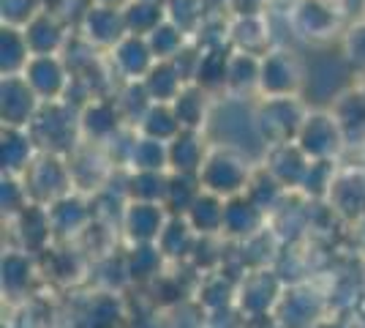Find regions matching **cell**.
<instances>
[{
	"label": "cell",
	"instance_id": "13",
	"mask_svg": "<svg viewBox=\"0 0 365 328\" xmlns=\"http://www.w3.org/2000/svg\"><path fill=\"white\" fill-rule=\"evenodd\" d=\"M322 314L324 301L311 293V287H292L278 301L273 320L278 328H314L322 323Z\"/></svg>",
	"mask_w": 365,
	"mask_h": 328
},
{
	"label": "cell",
	"instance_id": "10",
	"mask_svg": "<svg viewBox=\"0 0 365 328\" xmlns=\"http://www.w3.org/2000/svg\"><path fill=\"white\" fill-rule=\"evenodd\" d=\"M344 14L335 0H294L292 6V28L308 41H322L335 36Z\"/></svg>",
	"mask_w": 365,
	"mask_h": 328
},
{
	"label": "cell",
	"instance_id": "20",
	"mask_svg": "<svg viewBox=\"0 0 365 328\" xmlns=\"http://www.w3.org/2000/svg\"><path fill=\"white\" fill-rule=\"evenodd\" d=\"M229 47L251 55L270 52V25L264 14H235L229 22Z\"/></svg>",
	"mask_w": 365,
	"mask_h": 328
},
{
	"label": "cell",
	"instance_id": "34",
	"mask_svg": "<svg viewBox=\"0 0 365 328\" xmlns=\"http://www.w3.org/2000/svg\"><path fill=\"white\" fill-rule=\"evenodd\" d=\"M0 41H3V77L22 74L33 58L25 31L14 28V25H3V39Z\"/></svg>",
	"mask_w": 365,
	"mask_h": 328
},
{
	"label": "cell",
	"instance_id": "33",
	"mask_svg": "<svg viewBox=\"0 0 365 328\" xmlns=\"http://www.w3.org/2000/svg\"><path fill=\"white\" fill-rule=\"evenodd\" d=\"M202 194L199 175H185V172H169L167 194H164V208L172 217H185L188 208L197 203Z\"/></svg>",
	"mask_w": 365,
	"mask_h": 328
},
{
	"label": "cell",
	"instance_id": "37",
	"mask_svg": "<svg viewBox=\"0 0 365 328\" xmlns=\"http://www.w3.org/2000/svg\"><path fill=\"white\" fill-rule=\"evenodd\" d=\"M148 44H150L155 61H175L182 49L191 44V36L178 28L172 19L161 22L155 31L148 36Z\"/></svg>",
	"mask_w": 365,
	"mask_h": 328
},
{
	"label": "cell",
	"instance_id": "8",
	"mask_svg": "<svg viewBox=\"0 0 365 328\" xmlns=\"http://www.w3.org/2000/svg\"><path fill=\"white\" fill-rule=\"evenodd\" d=\"M79 126H82V140L107 148L128 124L112 96H98L79 109Z\"/></svg>",
	"mask_w": 365,
	"mask_h": 328
},
{
	"label": "cell",
	"instance_id": "12",
	"mask_svg": "<svg viewBox=\"0 0 365 328\" xmlns=\"http://www.w3.org/2000/svg\"><path fill=\"white\" fill-rule=\"evenodd\" d=\"M169 217L172 214L161 203L128 200L125 211H123L120 227L131 244H158V238L164 233Z\"/></svg>",
	"mask_w": 365,
	"mask_h": 328
},
{
	"label": "cell",
	"instance_id": "43",
	"mask_svg": "<svg viewBox=\"0 0 365 328\" xmlns=\"http://www.w3.org/2000/svg\"><path fill=\"white\" fill-rule=\"evenodd\" d=\"M314 328H341V326H330V323H319V326H314Z\"/></svg>",
	"mask_w": 365,
	"mask_h": 328
},
{
	"label": "cell",
	"instance_id": "29",
	"mask_svg": "<svg viewBox=\"0 0 365 328\" xmlns=\"http://www.w3.org/2000/svg\"><path fill=\"white\" fill-rule=\"evenodd\" d=\"M224 214H227V200L202 189V194L197 197V203L188 208L185 219L199 235H221Z\"/></svg>",
	"mask_w": 365,
	"mask_h": 328
},
{
	"label": "cell",
	"instance_id": "11",
	"mask_svg": "<svg viewBox=\"0 0 365 328\" xmlns=\"http://www.w3.org/2000/svg\"><path fill=\"white\" fill-rule=\"evenodd\" d=\"M22 77L41 101H63L71 85V71L61 55H33Z\"/></svg>",
	"mask_w": 365,
	"mask_h": 328
},
{
	"label": "cell",
	"instance_id": "44",
	"mask_svg": "<svg viewBox=\"0 0 365 328\" xmlns=\"http://www.w3.org/2000/svg\"><path fill=\"white\" fill-rule=\"evenodd\" d=\"M360 88H363V91H365V74H363V82H360Z\"/></svg>",
	"mask_w": 365,
	"mask_h": 328
},
{
	"label": "cell",
	"instance_id": "32",
	"mask_svg": "<svg viewBox=\"0 0 365 328\" xmlns=\"http://www.w3.org/2000/svg\"><path fill=\"white\" fill-rule=\"evenodd\" d=\"M33 279H36V266L25 249H14L3 257V290L11 298L31 293Z\"/></svg>",
	"mask_w": 365,
	"mask_h": 328
},
{
	"label": "cell",
	"instance_id": "25",
	"mask_svg": "<svg viewBox=\"0 0 365 328\" xmlns=\"http://www.w3.org/2000/svg\"><path fill=\"white\" fill-rule=\"evenodd\" d=\"M172 109H175V115H178L182 129L202 131L207 126V121H210L213 104H210V94L205 88H199L197 82H188L178 94V99L172 101Z\"/></svg>",
	"mask_w": 365,
	"mask_h": 328
},
{
	"label": "cell",
	"instance_id": "5",
	"mask_svg": "<svg viewBox=\"0 0 365 328\" xmlns=\"http://www.w3.org/2000/svg\"><path fill=\"white\" fill-rule=\"evenodd\" d=\"M281 296H284V290H281V279L275 277V271L254 268L237 287V309L243 312L245 320L270 317Z\"/></svg>",
	"mask_w": 365,
	"mask_h": 328
},
{
	"label": "cell",
	"instance_id": "36",
	"mask_svg": "<svg viewBox=\"0 0 365 328\" xmlns=\"http://www.w3.org/2000/svg\"><path fill=\"white\" fill-rule=\"evenodd\" d=\"M137 131L145 134V137H153V140L172 142L182 131V126L178 121L172 104H153L148 109V115L137 124Z\"/></svg>",
	"mask_w": 365,
	"mask_h": 328
},
{
	"label": "cell",
	"instance_id": "18",
	"mask_svg": "<svg viewBox=\"0 0 365 328\" xmlns=\"http://www.w3.org/2000/svg\"><path fill=\"white\" fill-rule=\"evenodd\" d=\"M327 203L338 217L360 222L365 217V170H338Z\"/></svg>",
	"mask_w": 365,
	"mask_h": 328
},
{
	"label": "cell",
	"instance_id": "4",
	"mask_svg": "<svg viewBox=\"0 0 365 328\" xmlns=\"http://www.w3.org/2000/svg\"><path fill=\"white\" fill-rule=\"evenodd\" d=\"M22 184L31 194V203L52 205L66 194L74 192V181H71V170H68V159L58 156V154H38L31 161V167L25 170Z\"/></svg>",
	"mask_w": 365,
	"mask_h": 328
},
{
	"label": "cell",
	"instance_id": "38",
	"mask_svg": "<svg viewBox=\"0 0 365 328\" xmlns=\"http://www.w3.org/2000/svg\"><path fill=\"white\" fill-rule=\"evenodd\" d=\"M335 175H338L335 159H311V167L305 172L300 192H303L308 200H327Z\"/></svg>",
	"mask_w": 365,
	"mask_h": 328
},
{
	"label": "cell",
	"instance_id": "39",
	"mask_svg": "<svg viewBox=\"0 0 365 328\" xmlns=\"http://www.w3.org/2000/svg\"><path fill=\"white\" fill-rule=\"evenodd\" d=\"M44 11V0H3V25L28 28Z\"/></svg>",
	"mask_w": 365,
	"mask_h": 328
},
{
	"label": "cell",
	"instance_id": "17",
	"mask_svg": "<svg viewBox=\"0 0 365 328\" xmlns=\"http://www.w3.org/2000/svg\"><path fill=\"white\" fill-rule=\"evenodd\" d=\"M264 167L273 172L281 181V187L287 189H300L311 159L305 156V151L297 142H281V145H270L264 148Z\"/></svg>",
	"mask_w": 365,
	"mask_h": 328
},
{
	"label": "cell",
	"instance_id": "22",
	"mask_svg": "<svg viewBox=\"0 0 365 328\" xmlns=\"http://www.w3.org/2000/svg\"><path fill=\"white\" fill-rule=\"evenodd\" d=\"M207 154H210V148L205 142V134L194 131V129H182L180 134L169 142V170L199 175Z\"/></svg>",
	"mask_w": 365,
	"mask_h": 328
},
{
	"label": "cell",
	"instance_id": "2",
	"mask_svg": "<svg viewBox=\"0 0 365 328\" xmlns=\"http://www.w3.org/2000/svg\"><path fill=\"white\" fill-rule=\"evenodd\" d=\"M251 172H254V167L248 164V159L237 148L213 145L207 159H205V164H202V170H199V184H202L205 192L229 200V197L245 194Z\"/></svg>",
	"mask_w": 365,
	"mask_h": 328
},
{
	"label": "cell",
	"instance_id": "3",
	"mask_svg": "<svg viewBox=\"0 0 365 328\" xmlns=\"http://www.w3.org/2000/svg\"><path fill=\"white\" fill-rule=\"evenodd\" d=\"M308 109L300 104L297 96H262L254 118H257V131L262 137V145H281V142H294Z\"/></svg>",
	"mask_w": 365,
	"mask_h": 328
},
{
	"label": "cell",
	"instance_id": "14",
	"mask_svg": "<svg viewBox=\"0 0 365 328\" xmlns=\"http://www.w3.org/2000/svg\"><path fill=\"white\" fill-rule=\"evenodd\" d=\"M107 61L123 82H139V79L150 74V69L155 66V55H153L145 36H131L128 33L118 47L109 49Z\"/></svg>",
	"mask_w": 365,
	"mask_h": 328
},
{
	"label": "cell",
	"instance_id": "15",
	"mask_svg": "<svg viewBox=\"0 0 365 328\" xmlns=\"http://www.w3.org/2000/svg\"><path fill=\"white\" fill-rule=\"evenodd\" d=\"M41 104L44 101L36 96V91L22 74L3 77V126L28 129Z\"/></svg>",
	"mask_w": 365,
	"mask_h": 328
},
{
	"label": "cell",
	"instance_id": "24",
	"mask_svg": "<svg viewBox=\"0 0 365 328\" xmlns=\"http://www.w3.org/2000/svg\"><path fill=\"white\" fill-rule=\"evenodd\" d=\"M259 77H262V58L251 52L232 49L227 71V94L232 99H245L251 94H259Z\"/></svg>",
	"mask_w": 365,
	"mask_h": 328
},
{
	"label": "cell",
	"instance_id": "35",
	"mask_svg": "<svg viewBox=\"0 0 365 328\" xmlns=\"http://www.w3.org/2000/svg\"><path fill=\"white\" fill-rule=\"evenodd\" d=\"M128 167L131 170H169V142L153 140L137 131L131 154H128Z\"/></svg>",
	"mask_w": 365,
	"mask_h": 328
},
{
	"label": "cell",
	"instance_id": "40",
	"mask_svg": "<svg viewBox=\"0 0 365 328\" xmlns=\"http://www.w3.org/2000/svg\"><path fill=\"white\" fill-rule=\"evenodd\" d=\"M344 52L346 61L365 74V19H357L344 36Z\"/></svg>",
	"mask_w": 365,
	"mask_h": 328
},
{
	"label": "cell",
	"instance_id": "30",
	"mask_svg": "<svg viewBox=\"0 0 365 328\" xmlns=\"http://www.w3.org/2000/svg\"><path fill=\"white\" fill-rule=\"evenodd\" d=\"M125 31L131 36H150L161 22H167V6L161 0H128L123 6Z\"/></svg>",
	"mask_w": 365,
	"mask_h": 328
},
{
	"label": "cell",
	"instance_id": "23",
	"mask_svg": "<svg viewBox=\"0 0 365 328\" xmlns=\"http://www.w3.org/2000/svg\"><path fill=\"white\" fill-rule=\"evenodd\" d=\"M22 31H25L33 55H63V49L68 44V33L63 28L61 16L52 11H41Z\"/></svg>",
	"mask_w": 365,
	"mask_h": 328
},
{
	"label": "cell",
	"instance_id": "7",
	"mask_svg": "<svg viewBox=\"0 0 365 328\" xmlns=\"http://www.w3.org/2000/svg\"><path fill=\"white\" fill-rule=\"evenodd\" d=\"M303 85V66L289 49H270L262 55V77L259 94L262 96H297Z\"/></svg>",
	"mask_w": 365,
	"mask_h": 328
},
{
	"label": "cell",
	"instance_id": "28",
	"mask_svg": "<svg viewBox=\"0 0 365 328\" xmlns=\"http://www.w3.org/2000/svg\"><path fill=\"white\" fill-rule=\"evenodd\" d=\"M148 94L155 104H172L178 94L188 85V79L182 77V71L178 69L175 61H155V66L150 69V74L142 79Z\"/></svg>",
	"mask_w": 365,
	"mask_h": 328
},
{
	"label": "cell",
	"instance_id": "19",
	"mask_svg": "<svg viewBox=\"0 0 365 328\" xmlns=\"http://www.w3.org/2000/svg\"><path fill=\"white\" fill-rule=\"evenodd\" d=\"M49 208V222H52V233L61 241H71L88 230V224L93 222V208L79 194H66L61 200H55Z\"/></svg>",
	"mask_w": 365,
	"mask_h": 328
},
{
	"label": "cell",
	"instance_id": "6",
	"mask_svg": "<svg viewBox=\"0 0 365 328\" xmlns=\"http://www.w3.org/2000/svg\"><path fill=\"white\" fill-rule=\"evenodd\" d=\"M294 142L303 148L308 159H338V154L346 148L344 131L335 121V115L322 112V109L305 115L303 129Z\"/></svg>",
	"mask_w": 365,
	"mask_h": 328
},
{
	"label": "cell",
	"instance_id": "26",
	"mask_svg": "<svg viewBox=\"0 0 365 328\" xmlns=\"http://www.w3.org/2000/svg\"><path fill=\"white\" fill-rule=\"evenodd\" d=\"M38 145L31 137L28 129H16V126H3V175H25L31 167L33 151Z\"/></svg>",
	"mask_w": 365,
	"mask_h": 328
},
{
	"label": "cell",
	"instance_id": "16",
	"mask_svg": "<svg viewBox=\"0 0 365 328\" xmlns=\"http://www.w3.org/2000/svg\"><path fill=\"white\" fill-rule=\"evenodd\" d=\"M267 219H270L267 211H262L248 194L229 197L221 235H227L232 241H248V238L259 235L262 230H267Z\"/></svg>",
	"mask_w": 365,
	"mask_h": 328
},
{
	"label": "cell",
	"instance_id": "42",
	"mask_svg": "<svg viewBox=\"0 0 365 328\" xmlns=\"http://www.w3.org/2000/svg\"><path fill=\"white\" fill-rule=\"evenodd\" d=\"M357 224H360V230H357V233H360V238H363V244H365V217L360 219V222H357Z\"/></svg>",
	"mask_w": 365,
	"mask_h": 328
},
{
	"label": "cell",
	"instance_id": "9",
	"mask_svg": "<svg viewBox=\"0 0 365 328\" xmlns=\"http://www.w3.org/2000/svg\"><path fill=\"white\" fill-rule=\"evenodd\" d=\"M79 36L91 41L96 49H112L118 47L123 39L128 36L123 9L118 6H104V3H91L85 14L79 19Z\"/></svg>",
	"mask_w": 365,
	"mask_h": 328
},
{
	"label": "cell",
	"instance_id": "41",
	"mask_svg": "<svg viewBox=\"0 0 365 328\" xmlns=\"http://www.w3.org/2000/svg\"><path fill=\"white\" fill-rule=\"evenodd\" d=\"M91 3H104V6H118V9H123L128 0H91Z\"/></svg>",
	"mask_w": 365,
	"mask_h": 328
},
{
	"label": "cell",
	"instance_id": "1",
	"mask_svg": "<svg viewBox=\"0 0 365 328\" xmlns=\"http://www.w3.org/2000/svg\"><path fill=\"white\" fill-rule=\"evenodd\" d=\"M28 131L44 154H58L66 159L85 142L79 126V109L66 101H44Z\"/></svg>",
	"mask_w": 365,
	"mask_h": 328
},
{
	"label": "cell",
	"instance_id": "27",
	"mask_svg": "<svg viewBox=\"0 0 365 328\" xmlns=\"http://www.w3.org/2000/svg\"><path fill=\"white\" fill-rule=\"evenodd\" d=\"M199 233L188 224L185 217H169L164 233L158 238V249L164 252L169 263H180V260H191V254L197 249Z\"/></svg>",
	"mask_w": 365,
	"mask_h": 328
},
{
	"label": "cell",
	"instance_id": "31",
	"mask_svg": "<svg viewBox=\"0 0 365 328\" xmlns=\"http://www.w3.org/2000/svg\"><path fill=\"white\" fill-rule=\"evenodd\" d=\"M164 252L158 249V244H131V252L125 254V268H128V279L145 284L155 282L164 274Z\"/></svg>",
	"mask_w": 365,
	"mask_h": 328
},
{
	"label": "cell",
	"instance_id": "21",
	"mask_svg": "<svg viewBox=\"0 0 365 328\" xmlns=\"http://www.w3.org/2000/svg\"><path fill=\"white\" fill-rule=\"evenodd\" d=\"M330 112H333L338 126H341L346 145L365 148V91L363 88L357 85V88H349L346 94H341Z\"/></svg>",
	"mask_w": 365,
	"mask_h": 328
},
{
	"label": "cell",
	"instance_id": "45",
	"mask_svg": "<svg viewBox=\"0 0 365 328\" xmlns=\"http://www.w3.org/2000/svg\"><path fill=\"white\" fill-rule=\"evenodd\" d=\"M161 3H167V0H161Z\"/></svg>",
	"mask_w": 365,
	"mask_h": 328
}]
</instances>
